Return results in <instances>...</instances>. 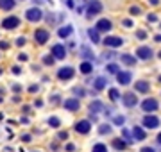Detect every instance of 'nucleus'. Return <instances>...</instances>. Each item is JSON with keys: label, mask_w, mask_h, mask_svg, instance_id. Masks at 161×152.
<instances>
[{"label": "nucleus", "mask_w": 161, "mask_h": 152, "mask_svg": "<svg viewBox=\"0 0 161 152\" xmlns=\"http://www.w3.org/2000/svg\"><path fill=\"white\" fill-rule=\"evenodd\" d=\"M25 16H27L29 22H39V20L43 18V11L39 7H31V9L25 11Z\"/></svg>", "instance_id": "obj_1"}, {"label": "nucleus", "mask_w": 161, "mask_h": 152, "mask_svg": "<svg viewBox=\"0 0 161 152\" xmlns=\"http://www.w3.org/2000/svg\"><path fill=\"white\" fill-rule=\"evenodd\" d=\"M90 129H91L90 120H80V122L75 123V131H77L79 134H88V133H90Z\"/></svg>", "instance_id": "obj_2"}, {"label": "nucleus", "mask_w": 161, "mask_h": 152, "mask_svg": "<svg viewBox=\"0 0 161 152\" xmlns=\"http://www.w3.org/2000/svg\"><path fill=\"white\" fill-rule=\"evenodd\" d=\"M143 125H145L147 129H156L158 125H159V118L154 116V115H147L143 118Z\"/></svg>", "instance_id": "obj_3"}, {"label": "nucleus", "mask_w": 161, "mask_h": 152, "mask_svg": "<svg viewBox=\"0 0 161 152\" xmlns=\"http://www.w3.org/2000/svg\"><path fill=\"white\" fill-rule=\"evenodd\" d=\"M122 100L127 108H134L138 104V97H136V93H125V95H122Z\"/></svg>", "instance_id": "obj_4"}, {"label": "nucleus", "mask_w": 161, "mask_h": 152, "mask_svg": "<svg viewBox=\"0 0 161 152\" xmlns=\"http://www.w3.org/2000/svg\"><path fill=\"white\" fill-rule=\"evenodd\" d=\"M57 77L63 79V81H68V79L73 77V68H72V66H63V68H59Z\"/></svg>", "instance_id": "obj_5"}, {"label": "nucleus", "mask_w": 161, "mask_h": 152, "mask_svg": "<svg viewBox=\"0 0 161 152\" xmlns=\"http://www.w3.org/2000/svg\"><path fill=\"white\" fill-rule=\"evenodd\" d=\"M18 25H20V20L16 16H9V18H5L4 22H2V27L4 29H15V27H18Z\"/></svg>", "instance_id": "obj_6"}, {"label": "nucleus", "mask_w": 161, "mask_h": 152, "mask_svg": "<svg viewBox=\"0 0 161 152\" xmlns=\"http://www.w3.org/2000/svg\"><path fill=\"white\" fill-rule=\"evenodd\" d=\"M100 11H102V4H100L98 0H93V2H90V5H88V15H90V16L98 15Z\"/></svg>", "instance_id": "obj_7"}, {"label": "nucleus", "mask_w": 161, "mask_h": 152, "mask_svg": "<svg viewBox=\"0 0 161 152\" xmlns=\"http://www.w3.org/2000/svg\"><path fill=\"white\" fill-rule=\"evenodd\" d=\"M52 54H54V59H63L66 56V48L63 45H54L52 47Z\"/></svg>", "instance_id": "obj_8"}, {"label": "nucleus", "mask_w": 161, "mask_h": 152, "mask_svg": "<svg viewBox=\"0 0 161 152\" xmlns=\"http://www.w3.org/2000/svg\"><path fill=\"white\" fill-rule=\"evenodd\" d=\"M122 43H124V39H120L116 36H107L104 39V45H106V47H120Z\"/></svg>", "instance_id": "obj_9"}, {"label": "nucleus", "mask_w": 161, "mask_h": 152, "mask_svg": "<svg viewBox=\"0 0 161 152\" xmlns=\"http://www.w3.org/2000/svg\"><path fill=\"white\" fill-rule=\"evenodd\" d=\"M143 111H147V113H150V111H156L158 109V102L154 100V98H147V100L142 104Z\"/></svg>", "instance_id": "obj_10"}, {"label": "nucleus", "mask_w": 161, "mask_h": 152, "mask_svg": "<svg viewBox=\"0 0 161 152\" xmlns=\"http://www.w3.org/2000/svg\"><path fill=\"white\" fill-rule=\"evenodd\" d=\"M79 98H66L65 100V109H68V111H77L79 109Z\"/></svg>", "instance_id": "obj_11"}, {"label": "nucleus", "mask_w": 161, "mask_h": 152, "mask_svg": "<svg viewBox=\"0 0 161 152\" xmlns=\"http://www.w3.org/2000/svg\"><path fill=\"white\" fill-rule=\"evenodd\" d=\"M136 56H138L140 59H150L152 50H150L149 47H140V48L136 50Z\"/></svg>", "instance_id": "obj_12"}, {"label": "nucleus", "mask_w": 161, "mask_h": 152, "mask_svg": "<svg viewBox=\"0 0 161 152\" xmlns=\"http://www.w3.org/2000/svg\"><path fill=\"white\" fill-rule=\"evenodd\" d=\"M116 77H118V82H120V84H124V86H125V84H129V82H131V79H132L131 72H118V75H116Z\"/></svg>", "instance_id": "obj_13"}, {"label": "nucleus", "mask_w": 161, "mask_h": 152, "mask_svg": "<svg viewBox=\"0 0 161 152\" xmlns=\"http://www.w3.org/2000/svg\"><path fill=\"white\" fill-rule=\"evenodd\" d=\"M34 38L38 39V43H45L47 39H49V32L43 31V29H38V31L34 32Z\"/></svg>", "instance_id": "obj_14"}, {"label": "nucleus", "mask_w": 161, "mask_h": 152, "mask_svg": "<svg viewBox=\"0 0 161 152\" xmlns=\"http://www.w3.org/2000/svg\"><path fill=\"white\" fill-rule=\"evenodd\" d=\"M109 29H111V22H109V20L102 18V20L97 22V31H109Z\"/></svg>", "instance_id": "obj_15"}, {"label": "nucleus", "mask_w": 161, "mask_h": 152, "mask_svg": "<svg viewBox=\"0 0 161 152\" xmlns=\"http://www.w3.org/2000/svg\"><path fill=\"white\" fill-rule=\"evenodd\" d=\"M120 59H122V63L127 64V66H132V64H136V57H132L131 54H122V56H120Z\"/></svg>", "instance_id": "obj_16"}, {"label": "nucleus", "mask_w": 161, "mask_h": 152, "mask_svg": "<svg viewBox=\"0 0 161 152\" xmlns=\"http://www.w3.org/2000/svg\"><path fill=\"white\" fill-rule=\"evenodd\" d=\"M132 134H134V140H136V141L145 140V131H143L142 127H134V129H132Z\"/></svg>", "instance_id": "obj_17"}, {"label": "nucleus", "mask_w": 161, "mask_h": 152, "mask_svg": "<svg viewBox=\"0 0 161 152\" xmlns=\"http://www.w3.org/2000/svg\"><path fill=\"white\" fill-rule=\"evenodd\" d=\"M104 109V106H102V102L100 100H95L91 106H90V111H91V115H97V113H100V111Z\"/></svg>", "instance_id": "obj_18"}, {"label": "nucleus", "mask_w": 161, "mask_h": 152, "mask_svg": "<svg viewBox=\"0 0 161 152\" xmlns=\"http://www.w3.org/2000/svg\"><path fill=\"white\" fill-rule=\"evenodd\" d=\"M15 7V0H0V9L7 11V9H13Z\"/></svg>", "instance_id": "obj_19"}, {"label": "nucleus", "mask_w": 161, "mask_h": 152, "mask_svg": "<svg viewBox=\"0 0 161 152\" xmlns=\"http://www.w3.org/2000/svg\"><path fill=\"white\" fill-rule=\"evenodd\" d=\"M72 25H66V27H61V29H59V32H57V34L59 36H61V38H68L70 34H72Z\"/></svg>", "instance_id": "obj_20"}, {"label": "nucleus", "mask_w": 161, "mask_h": 152, "mask_svg": "<svg viewBox=\"0 0 161 152\" xmlns=\"http://www.w3.org/2000/svg\"><path fill=\"white\" fill-rule=\"evenodd\" d=\"M136 91H140V93H145V91H149V82L138 81V82H136Z\"/></svg>", "instance_id": "obj_21"}, {"label": "nucleus", "mask_w": 161, "mask_h": 152, "mask_svg": "<svg viewBox=\"0 0 161 152\" xmlns=\"http://www.w3.org/2000/svg\"><path fill=\"white\" fill-rule=\"evenodd\" d=\"M91 70H93V64L90 61H84L80 64V72H82V74H91Z\"/></svg>", "instance_id": "obj_22"}, {"label": "nucleus", "mask_w": 161, "mask_h": 152, "mask_svg": "<svg viewBox=\"0 0 161 152\" xmlns=\"http://www.w3.org/2000/svg\"><path fill=\"white\" fill-rule=\"evenodd\" d=\"M88 36H90V39H91L93 43H98V41H100V38H98V31H97V29H95V31L90 29V31H88Z\"/></svg>", "instance_id": "obj_23"}, {"label": "nucleus", "mask_w": 161, "mask_h": 152, "mask_svg": "<svg viewBox=\"0 0 161 152\" xmlns=\"http://www.w3.org/2000/svg\"><path fill=\"white\" fill-rule=\"evenodd\" d=\"M113 147H115L116 150H124L125 149V141H122L120 138H116V140H113Z\"/></svg>", "instance_id": "obj_24"}, {"label": "nucleus", "mask_w": 161, "mask_h": 152, "mask_svg": "<svg viewBox=\"0 0 161 152\" xmlns=\"http://www.w3.org/2000/svg\"><path fill=\"white\" fill-rule=\"evenodd\" d=\"M91 152H107V147H106L104 143H97V145H93Z\"/></svg>", "instance_id": "obj_25"}, {"label": "nucleus", "mask_w": 161, "mask_h": 152, "mask_svg": "<svg viewBox=\"0 0 161 152\" xmlns=\"http://www.w3.org/2000/svg\"><path fill=\"white\" fill-rule=\"evenodd\" d=\"M106 86V77H97V81H95V88L97 90H102Z\"/></svg>", "instance_id": "obj_26"}, {"label": "nucleus", "mask_w": 161, "mask_h": 152, "mask_svg": "<svg viewBox=\"0 0 161 152\" xmlns=\"http://www.w3.org/2000/svg\"><path fill=\"white\" fill-rule=\"evenodd\" d=\"M98 133H100V134H109V133H111V125H107V123L100 125V127H98Z\"/></svg>", "instance_id": "obj_27"}, {"label": "nucleus", "mask_w": 161, "mask_h": 152, "mask_svg": "<svg viewBox=\"0 0 161 152\" xmlns=\"http://www.w3.org/2000/svg\"><path fill=\"white\" fill-rule=\"evenodd\" d=\"M80 52H82V56H84L86 59H93V54H91V50H90L88 47H80Z\"/></svg>", "instance_id": "obj_28"}, {"label": "nucleus", "mask_w": 161, "mask_h": 152, "mask_svg": "<svg viewBox=\"0 0 161 152\" xmlns=\"http://www.w3.org/2000/svg\"><path fill=\"white\" fill-rule=\"evenodd\" d=\"M107 72H109V74H116L118 75V64L109 63V64H107Z\"/></svg>", "instance_id": "obj_29"}, {"label": "nucleus", "mask_w": 161, "mask_h": 152, "mask_svg": "<svg viewBox=\"0 0 161 152\" xmlns=\"http://www.w3.org/2000/svg\"><path fill=\"white\" fill-rule=\"evenodd\" d=\"M109 97H111V100H118L120 98V93H118V90H109Z\"/></svg>", "instance_id": "obj_30"}, {"label": "nucleus", "mask_w": 161, "mask_h": 152, "mask_svg": "<svg viewBox=\"0 0 161 152\" xmlns=\"http://www.w3.org/2000/svg\"><path fill=\"white\" fill-rule=\"evenodd\" d=\"M113 123H115V125H124V123H125V118L118 115V116H115V118H113Z\"/></svg>", "instance_id": "obj_31"}, {"label": "nucleus", "mask_w": 161, "mask_h": 152, "mask_svg": "<svg viewBox=\"0 0 161 152\" xmlns=\"http://www.w3.org/2000/svg\"><path fill=\"white\" fill-rule=\"evenodd\" d=\"M49 123H50V127H59V125H61V122H59V118H56V116H52L50 120H49Z\"/></svg>", "instance_id": "obj_32"}, {"label": "nucleus", "mask_w": 161, "mask_h": 152, "mask_svg": "<svg viewBox=\"0 0 161 152\" xmlns=\"http://www.w3.org/2000/svg\"><path fill=\"white\" fill-rule=\"evenodd\" d=\"M122 134L125 136V140H127V141H132V140H131V134H129V131H125V129H124V131H122Z\"/></svg>", "instance_id": "obj_33"}, {"label": "nucleus", "mask_w": 161, "mask_h": 152, "mask_svg": "<svg viewBox=\"0 0 161 152\" xmlns=\"http://www.w3.org/2000/svg\"><path fill=\"white\" fill-rule=\"evenodd\" d=\"M131 15H140V7L132 5V7H131Z\"/></svg>", "instance_id": "obj_34"}, {"label": "nucleus", "mask_w": 161, "mask_h": 152, "mask_svg": "<svg viewBox=\"0 0 161 152\" xmlns=\"http://www.w3.org/2000/svg\"><path fill=\"white\" fill-rule=\"evenodd\" d=\"M52 63H54V57L52 56H47L45 57V64H52Z\"/></svg>", "instance_id": "obj_35"}, {"label": "nucleus", "mask_w": 161, "mask_h": 152, "mask_svg": "<svg viewBox=\"0 0 161 152\" xmlns=\"http://www.w3.org/2000/svg\"><path fill=\"white\" fill-rule=\"evenodd\" d=\"M73 93H75V95H84V90H80V88H75V90H73Z\"/></svg>", "instance_id": "obj_36"}, {"label": "nucleus", "mask_w": 161, "mask_h": 152, "mask_svg": "<svg viewBox=\"0 0 161 152\" xmlns=\"http://www.w3.org/2000/svg\"><path fill=\"white\" fill-rule=\"evenodd\" d=\"M136 36H138L140 39H143V38H145V32H143V31H138V32H136Z\"/></svg>", "instance_id": "obj_37"}, {"label": "nucleus", "mask_w": 161, "mask_h": 152, "mask_svg": "<svg viewBox=\"0 0 161 152\" xmlns=\"http://www.w3.org/2000/svg\"><path fill=\"white\" fill-rule=\"evenodd\" d=\"M142 152H156V150H154L152 147H143V149H142Z\"/></svg>", "instance_id": "obj_38"}, {"label": "nucleus", "mask_w": 161, "mask_h": 152, "mask_svg": "<svg viewBox=\"0 0 161 152\" xmlns=\"http://www.w3.org/2000/svg\"><path fill=\"white\" fill-rule=\"evenodd\" d=\"M66 138H68L66 133H59V140H66Z\"/></svg>", "instance_id": "obj_39"}, {"label": "nucleus", "mask_w": 161, "mask_h": 152, "mask_svg": "<svg viewBox=\"0 0 161 152\" xmlns=\"http://www.w3.org/2000/svg\"><path fill=\"white\" fill-rule=\"evenodd\" d=\"M66 150H68V152H72V150H75V147H73L72 143H68V145H66Z\"/></svg>", "instance_id": "obj_40"}, {"label": "nucleus", "mask_w": 161, "mask_h": 152, "mask_svg": "<svg viewBox=\"0 0 161 152\" xmlns=\"http://www.w3.org/2000/svg\"><path fill=\"white\" fill-rule=\"evenodd\" d=\"M25 43V38H18V41H16V45H23Z\"/></svg>", "instance_id": "obj_41"}, {"label": "nucleus", "mask_w": 161, "mask_h": 152, "mask_svg": "<svg viewBox=\"0 0 161 152\" xmlns=\"http://www.w3.org/2000/svg\"><path fill=\"white\" fill-rule=\"evenodd\" d=\"M149 22H156V15H149Z\"/></svg>", "instance_id": "obj_42"}, {"label": "nucleus", "mask_w": 161, "mask_h": 152, "mask_svg": "<svg viewBox=\"0 0 161 152\" xmlns=\"http://www.w3.org/2000/svg\"><path fill=\"white\" fill-rule=\"evenodd\" d=\"M124 25H125V27H131L132 23H131V20H125V22H124Z\"/></svg>", "instance_id": "obj_43"}, {"label": "nucleus", "mask_w": 161, "mask_h": 152, "mask_svg": "<svg viewBox=\"0 0 161 152\" xmlns=\"http://www.w3.org/2000/svg\"><path fill=\"white\" fill-rule=\"evenodd\" d=\"M156 41H161V34H158V36H156Z\"/></svg>", "instance_id": "obj_44"}, {"label": "nucleus", "mask_w": 161, "mask_h": 152, "mask_svg": "<svg viewBox=\"0 0 161 152\" xmlns=\"http://www.w3.org/2000/svg\"><path fill=\"white\" fill-rule=\"evenodd\" d=\"M158 141H159V143H161V134H159V136H158Z\"/></svg>", "instance_id": "obj_45"}, {"label": "nucleus", "mask_w": 161, "mask_h": 152, "mask_svg": "<svg viewBox=\"0 0 161 152\" xmlns=\"http://www.w3.org/2000/svg\"><path fill=\"white\" fill-rule=\"evenodd\" d=\"M159 81H161V75H159Z\"/></svg>", "instance_id": "obj_46"}, {"label": "nucleus", "mask_w": 161, "mask_h": 152, "mask_svg": "<svg viewBox=\"0 0 161 152\" xmlns=\"http://www.w3.org/2000/svg\"><path fill=\"white\" fill-rule=\"evenodd\" d=\"M159 57H161V52H159Z\"/></svg>", "instance_id": "obj_47"}, {"label": "nucleus", "mask_w": 161, "mask_h": 152, "mask_svg": "<svg viewBox=\"0 0 161 152\" xmlns=\"http://www.w3.org/2000/svg\"><path fill=\"white\" fill-rule=\"evenodd\" d=\"M159 29H161V25H159Z\"/></svg>", "instance_id": "obj_48"}]
</instances>
